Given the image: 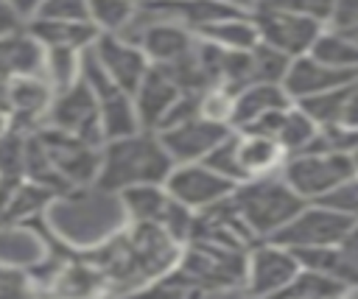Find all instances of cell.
<instances>
[{
  "instance_id": "5",
  "label": "cell",
  "mask_w": 358,
  "mask_h": 299,
  "mask_svg": "<svg viewBox=\"0 0 358 299\" xmlns=\"http://www.w3.org/2000/svg\"><path fill=\"white\" fill-rule=\"evenodd\" d=\"M352 173L355 170L350 165V156L341 151H296L288 154L280 165V176L305 201L322 198L327 190H333Z\"/></svg>"
},
{
  "instance_id": "13",
  "label": "cell",
  "mask_w": 358,
  "mask_h": 299,
  "mask_svg": "<svg viewBox=\"0 0 358 299\" xmlns=\"http://www.w3.org/2000/svg\"><path fill=\"white\" fill-rule=\"evenodd\" d=\"M56 249H62L39 221H22V224H0V265L31 271L42 260H48Z\"/></svg>"
},
{
  "instance_id": "3",
  "label": "cell",
  "mask_w": 358,
  "mask_h": 299,
  "mask_svg": "<svg viewBox=\"0 0 358 299\" xmlns=\"http://www.w3.org/2000/svg\"><path fill=\"white\" fill-rule=\"evenodd\" d=\"M171 168L173 162L165 154L157 131L140 129L126 137L103 140L95 184L115 193L137 184H162Z\"/></svg>"
},
{
  "instance_id": "31",
  "label": "cell",
  "mask_w": 358,
  "mask_h": 299,
  "mask_svg": "<svg viewBox=\"0 0 358 299\" xmlns=\"http://www.w3.org/2000/svg\"><path fill=\"white\" fill-rule=\"evenodd\" d=\"M201 162L210 165L215 173H221L224 179H229V182H235V184L246 179V173H243V168H241V159H238V131H235V129H229V131L201 156Z\"/></svg>"
},
{
  "instance_id": "10",
  "label": "cell",
  "mask_w": 358,
  "mask_h": 299,
  "mask_svg": "<svg viewBox=\"0 0 358 299\" xmlns=\"http://www.w3.org/2000/svg\"><path fill=\"white\" fill-rule=\"evenodd\" d=\"M39 126H50V129L76 134L87 143L103 145V134H101V123H98V103H95L92 89L81 78L76 84L53 92V101Z\"/></svg>"
},
{
  "instance_id": "43",
  "label": "cell",
  "mask_w": 358,
  "mask_h": 299,
  "mask_svg": "<svg viewBox=\"0 0 358 299\" xmlns=\"http://www.w3.org/2000/svg\"><path fill=\"white\" fill-rule=\"evenodd\" d=\"M6 3L20 14L22 22H28V20L36 14V8H39V0H6Z\"/></svg>"
},
{
  "instance_id": "32",
  "label": "cell",
  "mask_w": 358,
  "mask_h": 299,
  "mask_svg": "<svg viewBox=\"0 0 358 299\" xmlns=\"http://www.w3.org/2000/svg\"><path fill=\"white\" fill-rule=\"evenodd\" d=\"M288 61H291V56L280 53V50L271 48V45L257 42V45L249 50L252 81H274V84H282V75H285V70H288Z\"/></svg>"
},
{
  "instance_id": "20",
  "label": "cell",
  "mask_w": 358,
  "mask_h": 299,
  "mask_svg": "<svg viewBox=\"0 0 358 299\" xmlns=\"http://www.w3.org/2000/svg\"><path fill=\"white\" fill-rule=\"evenodd\" d=\"M42 56L45 48L28 34V28H17L0 34V75H42Z\"/></svg>"
},
{
  "instance_id": "45",
  "label": "cell",
  "mask_w": 358,
  "mask_h": 299,
  "mask_svg": "<svg viewBox=\"0 0 358 299\" xmlns=\"http://www.w3.org/2000/svg\"><path fill=\"white\" fill-rule=\"evenodd\" d=\"M221 3H227L238 11H255V6H257V0H221Z\"/></svg>"
},
{
  "instance_id": "35",
  "label": "cell",
  "mask_w": 358,
  "mask_h": 299,
  "mask_svg": "<svg viewBox=\"0 0 358 299\" xmlns=\"http://www.w3.org/2000/svg\"><path fill=\"white\" fill-rule=\"evenodd\" d=\"M316 201H322L324 207H330V210H336V212L358 221V173L347 176L344 182H338L333 190H327Z\"/></svg>"
},
{
  "instance_id": "21",
  "label": "cell",
  "mask_w": 358,
  "mask_h": 299,
  "mask_svg": "<svg viewBox=\"0 0 358 299\" xmlns=\"http://www.w3.org/2000/svg\"><path fill=\"white\" fill-rule=\"evenodd\" d=\"M28 34L42 45V48H76L84 50L95 42L98 31L90 20H45V17H31L25 22Z\"/></svg>"
},
{
  "instance_id": "44",
  "label": "cell",
  "mask_w": 358,
  "mask_h": 299,
  "mask_svg": "<svg viewBox=\"0 0 358 299\" xmlns=\"http://www.w3.org/2000/svg\"><path fill=\"white\" fill-rule=\"evenodd\" d=\"M8 109H11V78L0 75V112L8 115Z\"/></svg>"
},
{
  "instance_id": "48",
  "label": "cell",
  "mask_w": 358,
  "mask_h": 299,
  "mask_svg": "<svg viewBox=\"0 0 358 299\" xmlns=\"http://www.w3.org/2000/svg\"><path fill=\"white\" fill-rule=\"evenodd\" d=\"M336 31H338V28H336ZM344 34H347V36H350V39L358 45V28H350V31H344Z\"/></svg>"
},
{
  "instance_id": "41",
  "label": "cell",
  "mask_w": 358,
  "mask_h": 299,
  "mask_svg": "<svg viewBox=\"0 0 358 299\" xmlns=\"http://www.w3.org/2000/svg\"><path fill=\"white\" fill-rule=\"evenodd\" d=\"M341 123H344V126H350V129H358V78L350 84V92H347V103H344Z\"/></svg>"
},
{
  "instance_id": "7",
  "label": "cell",
  "mask_w": 358,
  "mask_h": 299,
  "mask_svg": "<svg viewBox=\"0 0 358 299\" xmlns=\"http://www.w3.org/2000/svg\"><path fill=\"white\" fill-rule=\"evenodd\" d=\"M34 134L39 137L53 170L59 173V179L67 187L76 184H92L98 176V165H101V145L87 143L76 134L50 129V126H36Z\"/></svg>"
},
{
  "instance_id": "22",
  "label": "cell",
  "mask_w": 358,
  "mask_h": 299,
  "mask_svg": "<svg viewBox=\"0 0 358 299\" xmlns=\"http://www.w3.org/2000/svg\"><path fill=\"white\" fill-rule=\"evenodd\" d=\"M196 36L218 45L221 50H252L260 42L252 11H232L227 17H218L207 25H201L196 31Z\"/></svg>"
},
{
  "instance_id": "8",
  "label": "cell",
  "mask_w": 358,
  "mask_h": 299,
  "mask_svg": "<svg viewBox=\"0 0 358 299\" xmlns=\"http://www.w3.org/2000/svg\"><path fill=\"white\" fill-rule=\"evenodd\" d=\"M296 271H299V260L294 249L277 240H257L246 249L241 288L252 296H280Z\"/></svg>"
},
{
  "instance_id": "18",
  "label": "cell",
  "mask_w": 358,
  "mask_h": 299,
  "mask_svg": "<svg viewBox=\"0 0 358 299\" xmlns=\"http://www.w3.org/2000/svg\"><path fill=\"white\" fill-rule=\"evenodd\" d=\"M53 101V87L45 81V75H17L11 78V109L8 120L17 131H34Z\"/></svg>"
},
{
  "instance_id": "11",
  "label": "cell",
  "mask_w": 358,
  "mask_h": 299,
  "mask_svg": "<svg viewBox=\"0 0 358 299\" xmlns=\"http://www.w3.org/2000/svg\"><path fill=\"white\" fill-rule=\"evenodd\" d=\"M162 184L190 212H201V210L218 204L221 198H227L235 190V182L224 179L221 173H215L201 159L199 162H179V165H173Z\"/></svg>"
},
{
  "instance_id": "37",
  "label": "cell",
  "mask_w": 358,
  "mask_h": 299,
  "mask_svg": "<svg viewBox=\"0 0 358 299\" xmlns=\"http://www.w3.org/2000/svg\"><path fill=\"white\" fill-rule=\"evenodd\" d=\"M34 17L45 20H87V0H39Z\"/></svg>"
},
{
  "instance_id": "27",
  "label": "cell",
  "mask_w": 358,
  "mask_h": 299,
  "mask_svg": "<svg viewBox=\"0 0 358 299\" xmlns=\"http://www.w3.org/2000/svg\"><path fill=\"white\" fill-rule=\"evenodd\" d=\"M319 134V126L313 123V117L299 106V103H291L285 112H282V120L274 131L277 143L282 145L285 156L288 154H296L302 148H308L313 143V137Z\"/></svg>"
},
{
  "instance_id": "23",
  "label": "cell",
  "mask_w": 358,
  "mask_h": 299,
  "mask_svg": "<svg viewBox=\"0 0 358 299\" xmlns=\"http://www.w3.org/2000/svg\"><path fill=\"white\" fill-rule=\"evenodd\" d=\"M238 159L241 168L249 176H266V173H277L285 151L277 143V137L263 134V131H238Z\"/></svg>"
},
{
  "instance_id": "42",
  "label": "cell",
  "mask_w": 358,
  "mask_h": 299,
  "mask_svg": "<svg viewBox=\"0 0 358 299\" xmlns=\"http://www.w3.org/2000/svg\"><path fill=\"white\" fill-rule=\"evenodd\" d=\"M25 22L20 20V14L6 3V0H0V34H8V31H17V28H22Z\"/></svg>"
},
{
  "instance_id": "28",
  "label": "cell",
  "mask_w": 358,
  "mask_h": 299,
  "mask_svg": "<svg viewBox=\"0 0 358 299\" xmlns=\"http://www.w3.org/2000/svg\"><path fill=\"white\" fill-rule=\"evenodd\" d=\"M87 50V48H84ZM76 48H45L42 56V75L56 89H64L81 78V53Z\"/></svg>"
},
{
  "instance_id": "34",
  "label": "cell",
  "mask_w": 358,
  "mask_h": 299,
  "mask_svg": "<svg viewBox=\"0 0 358 299\" xmlns=\"http://www.w3.org/2000/svg\"><path fill=\"white\" fill-rule=\"evenodd\" d=\"M25 134L28 131H17V129L0 134V179H22Z\"/></svg>"
},
{
  "instance_id": "38",
  "label": "cell",
  "mask_w": 358,
  "mask_h": 299,
  "mask_svg": "<svg viewBox=\"0 0 358 299\" xmlns=\"http://www.w3.org/2000/svg\"><path fill=\"white\" fill-rule=\"evenodd\" d=\"M327 25L338 28V31L358 28V0H333V11H330Z\"/></svg>"
},
{
  "instance_id": "36",
  "label": "cell",
  "mask_w": 358,
  "mask_h": 299,
  "mask_svg": "<svg viewBox=\"0 0 358 299\" xmlns=\"http://www.w3.org/2000/svg\"><path fill=\"white\" fill-rule=\"evenodd\" d=\"M255 8H282V11H294V14H302V17H310L327 25L333 0H257Z\"/></svg>"
},
{
  "instance_id": "6",
  "label": "cell",
  "mask_w": 358,
  "mask_h": 299,
  "mask_svg": "<svg viewBox=\"0 0 358 299\" xmlns=\"http://www.w3.org/2000/svg\"><path fill=\"white\" fill-rule=\"evenodd\" d=\"M123 198V210L129 221L137 224H157L165 232H171L179 243H185L190 238L193 229V218L196 212H190L187 207H182L168 190L165 184H137V187H126L120 190Z\"/></svg>"
},
{
  "instance_id": "15",
  "label": "cell",
  "mask_w": 358,
  "mask_h": 299,
  "mask_svg": "<svg viewBox=\"0 0 358 299\" xmlns=\"http://www.w3.org/2000/svg\"><path fill=\"white\" fill-rule=\"evenodd\" d=\"M227 131H229V126H218L213 120H204L201 115H193L187 120L159 129L157 137H159L165 154L171 156V162L179 165V162H199Z\"/></svg>"
},
{
  "instance_id": "17",
  "label": "cell",
  "mask_w": 358,
  "mask_h": 299,
  "mask_svg": "<svg viewBox=\"0 0 358 299\" xmlns=\"http://www.w3.org/2000/svg\"><path fill=\"white\" fill-rule=\"evenodd\" d=\"M185 89H179V84L162 67L151 64L145 70V75L140 78V84L134 87V92H131V101H134L140 126L157 131V126L162 123V117L168 115V109L176 103V98Z\"/></svg>"
},
{
  "instance_id": "40",
  "label": "cell",
  "mask_w": 358,
  "mask_h": 299,
  "mask_svg": "<svg viewBox=\"0 0 358 299\" xmlns=\"http://www.w3.org/2000/svg\"><path fill=\"white\" fill-rule=\"evenodd\" d=\"M338 249H341V254L347 257V263L358 271V221L347 229V235L338 240Z\"/></svg>"
},
{
  "instance_id": "30",
  "label": "cell",
  "mask_w": 358,
  "mask_h": 299,
  "mask_svg": "<svg viewBox=\"0 0 358 299\" xmlns=\"http://www.w3.org/2000/svg\"><path fill=\"white\" fill-rule=\"evenodd\" d=\"M352 81H355V78H352ZM352 81H350V84H352ZM350 84L333 87V89H327V92L308 95V98L294 101V103H299V106L313 117V123H316L319 129H324V126H336V123H341V115H344V103H347Z\"/></svg>"
},
{
  "instance_id": "9",
  "label": "cell",
  "mask_w": 358,
  "mask_h": 299,
  "mask_svg": "<svg viewBox=\"0 0 358 299\" xmlns=\"http://www.w3.org/2000/svg\"><path fill=\"white\" fill-rule=\"evenodd\" d=\"M355 221L324 207L322 201H305L299 212L268 240H277L288 249H316V246H336Z\"/></svg>"
},
{
  "instance_id": "1",
  "label": "cell",
  "mask_w": 358,
  "mask_h": 299,
  "mask_svg": "<svg viewBox=\"0 0 358 299\" xmlns=\"http://www.w3.org/2000/svg\"><path fill=\"white\" fill-rule=\"evenodd\" d=\"M182 246L157 224L129 221L106 243L81 251L103 277L106 291H143L176 268Z\"/></svg>"
},
{
  "instance_id": "46",
  "label": "cell",
  "mask_w": 358,
  "mask_h": 299,
  "mask_svg": "<svg viewBox=\"0 0 358 299\" xmlns=\"http://www.w3.org/2000/svg\"><path fill=\"white\" fill-rule=\"evenodd\" d=\"M347 156H350V165H352V170L358 173V143H355V145L347 151Z\"/></svg>"
},
{
  "instance_id": "47",
  "label": "cell",
  "mask_w": 358,
  "mask_h": 299,
  "mask_svg": "<svg viewBox=\"0 0 358 299\" xmlns=\"http://www.w3.org/2000/svg\"><path fill=\"white\" fill-rule=\"evenodd\" d=\"M8 129H11V120H8V115H6V112H0V134H3V131H8Z\"/></svg>"
},
{
  "instance_id": "12",
  "label": "cell",
  "mask_w": 358,
  "mask_h": 299,
  "mask_svg": "<svg viewBox=\"0 0 358 299\" xmlns=\"http://www.w3.org/2000/svg\"><path fill=\"white\" fill-rule=\"evenodd\" d=\"M252 20L257 25V36L263 45L277 48L285 56H302L310 50L313 39L319 36V31L324 28L322 22L294 14V11H282V8H255Z\"/></svg>"
},
{
  "instance_id": "39",
  "label": "cell",
  "mask_w": 358,
  "mask_h": 299,
  "mask_svg": "<svg viewBox=\"0 0 358 299\" xmlns=\"http://www.w3.org/2000/svg\"><path fill=\"white\" fill-rule=\"evenodd\" d=\"M14 293H34L31 279L25 271L0 265V296H14Z\"/></svg>"
},
{
  "instance_id": "19",
  "label": "cell",
  "mask_w": 358,
  "mask_h": 299,
  "mask_svg": "<svg viewBox=\"0 0 358 299\" xmlns=\"http://www.w3.org/2000/svg\"><path fill=\"white\" fill-rule=\"evenodd\" d=\"M291 98L285 92L282 84L274 81H249L241 89H235V101H232V129L243 131L252 123H257L263 115L277 112L282 106H288Z\"/></svg>"
},
{
  "instance_id": "25",
  "label": "cell",
  "mask_w": 358,
  "mask_h": 299,
  "mask_svg": "<svg viewBox=\"0 0 358 299\" xmlns=\"http://www.w3.org/2000/svg\"><path fill=\"white\" fill-rule=\"evenodd\" d=\"M350 285L319 271V268H308L299 265V271L294 274V279L285 285V291L280 296H291V299H333V296H347Z\"/></svg>"
},
{
  "instance_id": "29",
  "label": "cell",
  "mask_w": 358,
  "mask_h": 299,
  "mask_svg": "<svg viewBox=\"0 0 358 299\" xmlns=\"http://www.w3.org/2000/svg\"><path fill=\"white\" fill-rule=\"evenodd\" d=\"M137 0H87V20L98 34H120L131 22Z\"/></svg>"
},
{
  "instance_id": "33",
  "label": "cell",
  "mask_w": 358,
  "mask_h": 299,
  "mask_svg": "<svg viewBox=\"0 0 358 299\" xmlns=\"http://www.w3.org/2000/svg\"><path fill=\"white\" fill-rule=\"evenodd\" d=\"M232 101H235L232 89H227L221 84H207L199 92V115L204 120H213L218 126L232 129Z\"/></svg>"
},
{
  "instance_id": "2",
  "label": "cell",
  "mask_w": 358,
  "mask_h": 299,
  "mask_svg": "<svg viewBox=\"0 0 358 299\" xmlns=\"http://www.w3.org/2000/svg\"><path fill=\"white\" fill-rule=\"evenodd\" d=\"M42 224L62 249L81 254L115 238L129 218L120 193L92 182L53 193L42 212Z\"/></svg>"
},
{
  "instance_id": "14",
  "label": "cell",
  "mask_w": 358,
  "mask_h": 299,
  "mask_svg": "<svg viewBox=\"0 0 358 299\" xmlns=\"http://www.w3.org/2000/svg\"><path fill=\"white\" fill-rule=\"evenodd\" d=\"M90 48H92L98 64L103 67V73L109 75V81L129 95L134 92V87L151 67L145 53L140 50V45L126 39L123 34H98Z\"/></svg>"
},
{
  "instance_id": "24",
  "label": "cell",
  "mask_w": 358,
  "mask_h": 299,
  "mask_svg": "<svg viewBox=\"0 0 358 299\" xmlns=\"http://www.w3.org/2000/svg\"><path fill=\"white\" fill-rule=\"evenodd\" d=\"M50 190L42 184H34L28 179H17L8 187V196L3 201L0 210V224H22V221H39L48 201H50Z\"/></svg>"
},
{
  "instance_id": "4",
  "label": "cell",
  "mask_w": 358,
  "mask_h": 299,
  "mask_svg": "<svg viewBox=\"0 0 358 299\" xmlns=\"http://www.w3.org/2000/svg\"><path fill=\"white\" fill-rule=\"evenodd\" d=\"M229 198H232L241 221L257 240L274 238L305 204V198L296 196L291 190V184L280 176V170L266 173V176H249V179L238 182L235 190L229 193Z\"/></svg>"
},
{
  "instance_id": "16",
  "label": "cell",
  "mask_w": 358,
  "mask_h": 299,
  "mask_svg": "<svg viewBox=\"0 0 358 299\" xmlns=\"http://www.w3.org/2000/svg\"><path fill=\"white\" fill-rule=\"evenodd\" d=\"M352 78H358V70H338V67L319 61L310 53H302V56H294L288 61V70L282 75V87H285L291 101H302L308 95L350 84Z\"/></svg>"
},
{
  "instance_id": "26",
  "label": "cell",
  "mask_w": 358,
  "mask_h": 299,
  "mask_svg": "<svg viewBox=\"0 0 358 299\" xmlns=\"http://www.w3.org/2000/svg\"><path fill=\"white\" fill-rule=\"evenodd\" d=\"M310 56H316L319 61L330 64V67H338V70H358V45L344 34V31H336L330 25H324L319 31V36L313 39Z\"/></svg>"
}]
</instances>
